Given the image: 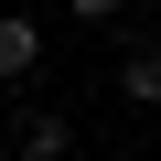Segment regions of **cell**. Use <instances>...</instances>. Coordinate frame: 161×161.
<instances>
[{
    "label": "cell",
    "mask_w": 161,
    "mask_h": 161,
    "mask_svg": "<svg viewBox=\"0 0 161 161\" xmlns=\"http://www.w3.org/2000/svg\"><path fill=\"white\" fill-rule=\"evenodd\" d=\"M32 64H43V32H32L22 11H0V86H22Z\"/></svg>",
    "instance_id": "obj_1"
},
{
    "label": "cell",
    "mask_w": 161,
    "mask_h": 161,
    "mask_svg": "<svg viewBox=\"0 0 161 161\" xmlns=\"http://www.w3.org/2000/svg\"><path fill=\"white\" fill-rule=\"evenodd\" d=\"M22 161H75V118H22Z\"/></svg>",
    "instance_id": "obj_2"
},
{
    "label": "cell",
    "mask_w": 161,
    "mask_h": 161,
    "mask_svg": "<svg viewBox=\"0 0 161 161\" xmlns=\"http://www.w3.org/2000/svg\"><path fill=\"white\" fill-rule=\"evenodd\" d=\"M118 97H129V108H161V43H150V54H129V64H118Z\"/></svg>",
    "instance_id": "obj_3"
},
{
    "label": "cell",
    "mask_w": 161,
    "mask_h": 161,
    "mask_svg": "<svg viewBox=\"0 0 161 161\" xmlns=\"http://www.w3.org/2000/svg\"><path fill=\"white\" fill-rule=\"evenodd\" d=\"M64 11H75V22H118V0H64Z\"/></svg>",
    "instance_id": "obj_4"
}]
</instances>
